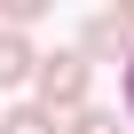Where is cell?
<instances>
[{"mask_svg": "<svg viewBox=\"0 0 134 134\" xmlns=\"http://www.w3.org/2000/svg\"><path fill=\"white\" fill-rule=\"evenodd\" d=\"M40 110H55V118H79L87 110V87H95V63L79 55V47H55V55H40Z\"/></svg>", "mask_w": 134, "mask_h": 134, "instance_id": "obj_1", "label": "cell"}, {"mask_svg": "<svg viewBox=\"0 0 134 134\" xmlns=\"http://www.w3.org/2000/svg\"><path fill=\"white\" fill-rule=\"evenodd\" d=\"M79 55H87V63H126V55H134V32L118 24V8H103V16L79 24Z\"/></svg>", "mask_w": 134, "mask_h": 134, "instance_id": "obj_2", "label": "cell"}, {"mask_svg": "<svg viewBox=\"0 0 134 134\" xmlns=\"http://www.w3.org/2000/svg\"><path fill=\"white\" fill-rule=\"evenodd\" d=\"M0 134H63V118L40 110V103H8L0 110Z\"/></svg>", "mask_w": 134, "mask_h": 134, "instance_id": "obj_4", "label": "cell"}, {"mask_svg": "<svg viewBox=\"0 0 134 134\" xmlns=\"http://www.w3.org/2000/svg\"><path fill=\"white\" fill-rule=\"evenodd\" d=\"M40 79V47L32 32H0V87H32Z\"/></svg>", "mask_w": 134, "mask_h": 134, "instance_id": "obj_3", "label": "cell"}, {"mask_svg": "<svg viewBox=\"0 0 134 134\" xmlns=\"http://www.w3.org/2000/svg\"><path fill=\"white\" fill-rule=\"evenodd\" d=\"M63 134H126V126H118V110H79Z\"/></svg>", "mask_w": 134, "mask_h": 134, "instance_id": "obj_5", "label": "cell"}, {"mask_svg": "<svg viewBox=\"0 0 134 134\" xmlns=\"http://www.w3.org/2000/svg\"><path fill=\"white\" fill-rule=\"evenodd\" d=\"M118 103H126V126H134V55H126V71H118Z\"/></svg>", "mask_w": 134, "mask_h": 134, "instance_id": "obj_6", "label": "cell"}]
</instances>
